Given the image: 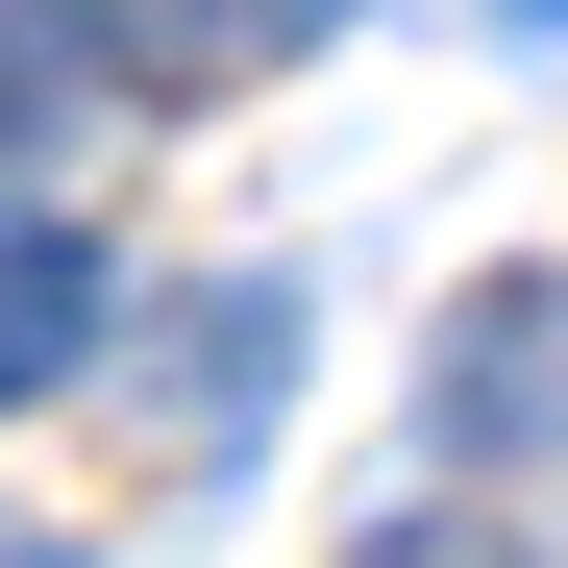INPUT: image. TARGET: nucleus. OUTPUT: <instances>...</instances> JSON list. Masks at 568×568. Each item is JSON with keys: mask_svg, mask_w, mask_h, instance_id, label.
<instances>
[{"mask_svg": "<svg viewBox=\"0 0 568 568\" xmlns=\"http://www.w3.org/2000/svg\"><path fill=\"white\" fill-rule=\"evenodd\" d=\"M420 445L445 469H568V272H469V297H445Z\"/></svg>", "mask_w": 568, "mask_h": 568, "instance_id": "f257e3e1", "label": "nucleus"}, {"mask_svg": "<svg viewBox=\"0 0 568 568\" xmlns=\"http://www.w3.org/2000/svg\"><path fill=\"white\" fill-rule=\"evenodd\" d=\"M124 371H149V445H173V469H247V420L297 396V297H272V272H199Z\"/></svg>", "mask_w": 568, "mask_h": 568, "instance_id": "f03ea898", "label": "nucleus"}, {"mask_svg": "<svg viewBox=\"0 0 568 568\" xmlns=\"http://www.w3.org/2000/svg\"><path fill=\"white\" fill-rule=\"evenodd\" d=\"M100 322H124V272L74 247L50 199H0V396H74V371H100Z\"/></svg>", "mask_w": 568, "mask_h": 568, "instance_id": "7ed1b4c3", "label": "nucleus"}, {"mask_svg": "<svg viewBox=\"0 0 568 568\" xmlns=\"http://www.w3.org/2000/svg\"><path fill=\"white\" fill-rule=\"evenodd\" d=\"M346 26V0H100V50L149 74V100H223V74H297Z\"/></svg>", "mask_w": 568, "mask_h": 568, "instance_id": "20e7f679", "label": "nucleus"}, {"mask_svg": "<svg viewBox=\"0 0 568 568\" xmlns=\"http://www.w3.org/2000/svg\"><path fill=\"white\" fill-rule=\"evenodd\" d=\"M124 100V50H100V0H0V149H74Z\"/></svg>", "mask_w": 568, "mask_h": 568, "instance_id": "39448f33", "label": "nucleus"}, {"mask_svg": "<svg viewBox=\"0 0 568 568\" xmlns=\"http://www.w3.org/2000/svg\"><path fill=\"white\" fill-rule=\"evenodd\" d=\"M346 568H544V544H495V519H371Z\"/></svg>", "mask_w": 568, "mask_h": 568, "instance_id": "423d86ee", "label": "nucleus"}, {"mask_svg": "<svg viewBox=\"0 0 568 568\" xmlns=\"http://www.w3.org/2000/svg\"><path fill=\"white\" fill-rule=\"evenodd\" d=\"M50 568H74V544H50Z\"/></svg>", "mask_w": 568, "mask_h": 568, "instance_id": "0eeeda50", "label": "nucleus"}]
</instances>
